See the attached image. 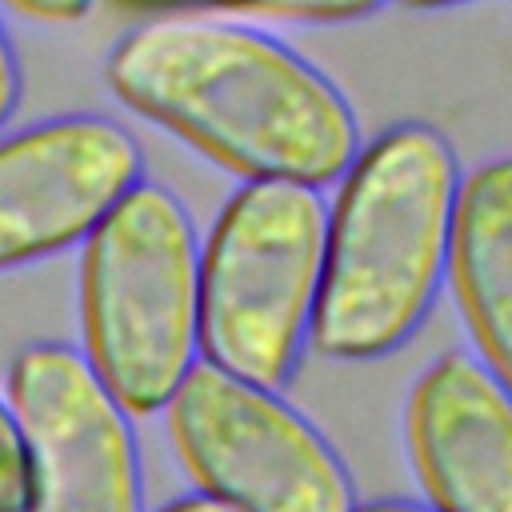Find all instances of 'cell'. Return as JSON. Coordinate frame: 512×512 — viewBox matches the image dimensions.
Wrapping results in <instances>:
<instances>
[{"label": "cell", "mask_w": 512, "mask_h": 512, "mask_svg": "<svg viewBox=\"0 0 512 512\" xmlns=\"http://www.w3.org/2000/svg\"><path fill=\"white\" fill-rule=\"evenodd\" d=\"M404 444L432 512H512V392L476 356L444 352L416 376Z\"/></svg>", "instance_id": "obj_8"}, {"label": "cell", "mask_w": 512, "mask_h": 512, "mask_svg": "<svg viewBox=\"0 0 512 512\" xmlns=\"http://www.w3.org/2000/svg\"><path fill=\"white\" fill-rule=\"evenodd\" d=\"M0 512H24V448L4 400H0Z\"/></svg>", "instance_id": "obj_11"}, {"label": "cell", "mask_w": 512, "mask_h": 512, "mask_svg": "<svg viewBox=\"0 0 512 512\" xmlns=\"http://www.w3.org/2000/svg\"><path fill=\"white\" fill-rule=\"evenodd\" d=\"M404 8H448V4H464V0H396Z\"/></svg>", "instance_id": "obj_16"}, {"label": "cell", "mask_w": 512, "mask_h": 512, "mask_svg": "<svg viewBox=\"0 0 512 512\" xmlns=\"http://www.w3.org/2000/svg\"><path fill=\"white\" fill-rule=\"evenodd\" d=\"M112 96L240 180L320 188L356 156V116L304 56L240 24L168 16L104 60Z\"/></svg>", "instance_id": "obj_1"}, {"label": "cell", "mask_w": 512, "mask_h": 512, "mask_svg": "<svg viewBox=\"0 0 512 512\" xmlns=\"http://www.w3.org/2000/svg\"><path fill=\"white\" fill-rule=\"evenodd\" d=\"M460 172L428 124H396L344 168L324 228L308 344L328 360L396 352L424 320L448 268Z\"/></svg>", "instance_id": "obj_2"}, {"label": "cell", "mask_w": 512, "mask_h": 512, "mask_svg": "<svg viewBox=\"0 0 512 512\" xmlns=\"http://www.w3.org/2000/svg\"><path fill=\"white\" fill-rule=\"evenodd\" d=\"M444 272L476 360L512 392V156L460 180Z\"/></svg>", "instance_id": "obj_9"}, {"label": "cell", "mask_w": 512, "mask_h": 512, "mask_svg": "<svg viewBox=\"0 0 512 512\" xmlns=\"http://www.w3.org/2000/svg\"><path fill=\"white\" fill-rule=\"evenodd\" d=\"M16 104H20V60H16L12 36L0 20V128L12 120Z\"/></svg>", "instance_id": "obj_13"}, {"label": "cell", "mask_w": 512, "mask_h": 512, "mask_svg": "<svg viewBox=\"0 0 512 512\" xmlns=\"http://www.w3.org/2000/svg\"><path fill=\"white\" fill-rule=\"evenodd\" d=\"M328 208L320 188L244 180L200 248V356L204 364L280 388L308 340Z\"/></svg>", "instance_id": "obj_4"}, {"label": "cell", "mask_w": 512, "mask_h": 512, "mask_svg": "<svg viewBox=\"0 0 512 512\" xmlns=\"http://www.w3.org/2000/svg\"><path fill=\"white\" fill-rule=\"evenodd\" d=\"M4 4L36 24H76L92 12L96 0H4Z\"/></svg>", "instance_id": "obj_12"}, {"label": "cell", "mask_w": 512, "mask_h": 512, "mask_svg": "<svg viewBox=\"0 0 512 512\" xmlns=\"http://www.w3.org/2000/svg\"><path fill=\"white\" fill-rule=\"evenodd\" d=\"M84 360L128 416L168 404L200 356V244L184 204L136 180L84 236Z\"/></svg>", "instance_id": "obj_3"}, {"label": "cell", "mask_w": 512, "mask_h": 512, "mask_svg": "<svg viewBox=\"0 0 512 512\" xmlns=\"http://www.w3.org/2000/svg\"><path fill=\"white\" fill-rule=\"evenodd\" d=\"M4 404L24 448V512H144L132 420L76 348L24 344Z\"/></svg>", "instance_id": "obj_6"}, {"label": "cell", "mask_w": 512, "mask_h": 512, "mask_svg": "<svg viewBox=\"0 0 512 512\" xmlns=\"http://www.w3.org/2000/svg\"><path fill=\"white\" fill-rule=\"evenodd\" d=\"M140 172V144L108 116H52L0 136V272L84 244Z\"/></svg>", "instance_id": "obj_7"}, {"label": "cell", "mask_w": 512, "mask_h": 512, "mask_svg": "<svg viewBox=\"0 0 512 512\" xmlns=\"http://www.w3.org/2000/svg\"><path fill=\"white\" fill-rule=\"evenodd\" d=\"M160 512H232V508H224V504H216L212 496H200V492H192V496H180V500H172V504H164Z\"/></svg>", "instance_id": "obj_14"}, {"label": "cell", "mask_w": 512, "mask_h": 512, "mask_svg": "<svg viewBox=\"0 0 512 512\" xmlns=\"http://www.w3.org/2000/svg\"><path fill=\"white\" fill-rule=\"evenodd\" d=\"M164 8H236V12H264L288 20H356L380 8L384 0H140Z\"/></svg>", "instance_id": "obj_10"}, {"label": "cell", "mask_w": 512, "mask_h": 512, "mask_svg": "<svg viewBox=\"0 0 512 512\" xmlns=\"http://www.w3.org/2000/svg\"><path fill=\"white\" fill-rule=\"evenodd\" d=\"M176 460L200 496L232 512H352V480L332 444L272 388L204 360L164 404Z\"/></svg>", "instance_id": "obj_5"}, {"label": "cell", "mask_w": 512, "mask_h": 512, "mask_svg": "<svg viewBox=\"0 0 512 512\" xmlns=\"http://www.w3.org/2000/svg\"><path fill=\"white\" fill-rule=\"evenodd\" d=\"M352 512H432L424 504H408V500H372V504H360Z\"/></svg>", "instance_id": "obj_15"}]
</instances>
